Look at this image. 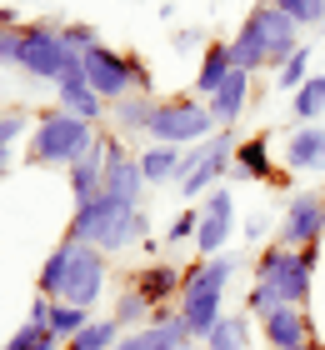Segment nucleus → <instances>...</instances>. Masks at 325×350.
I'll use <instances>...</instances> for the list:
<instances>
[{"mask_svg": "<svg viewBox=\"0 0 325 350\" xmlns=\"http://www.w3.org/2000/svg\"><path fill=\"white\" fill-rule=\"evenodd\" d=\"M320 30H325V25H320Z\"/></svg>", "mask_w": 325, "mask_h": 350, "instance_id": "c03bdc74", "label": "nucleus"}, {"mask_svg": "<svg viewBox=\"0 0 325 350\" xmlns=\"http://www.w3.org/2000/svg\"><path fill=\"white\" fill-rule=\"evenodd\" d=\"M95 125L90 120H80V116H70V110H45V116L30 125V161L36 165H70V161H80L90 146H95Z\"/></svg>", "mask_w": 325, "mask_h": 350, "instance_id": "20e7f679", "label": "nucleus"}, {"mask_svg": "<svg viewBox=\"0 0 325 350\" xmlns=\"http://www.w3.org/2000/svg\"><path fill=\"white\" fill-rule=\"evenodd\" d=\"M0 350H60V340H55L45 325H36V321H30V325H21V330H15V336H10L5 345H0Z\"/></svg>", "mask_w": 325, "mask_h": 350, "instance_id": "72a5a7b5", "label": "nucleus"}, {"mask_svg": "<svg viewBox=\"0 0 325 350\" xmlns=\"http://www.w3.org/2000/svg\"><path fill=\"white\" fill-rule=\"evenodd\" d=\"M250 345V325L246 315H220L216 330L205 336V350H246Z\"/></svg>", "mask_w": 325, "mask_h": 350, "instance_id": "cd10ccee", "label": "nucleus"}, {"mask_svg": "<svg viewBox=\"0 0 325 350\" xmlns=\"http://www.w3.org/2000/svg\"><path fill=\"white\" fill-rule=\"evenodd\" d=\"M195 230H200V205H190V211H181L170 220V245L175 241H195Z\"/></svg>", "mask_w": 325, "mask_h": 350, "instance_id": "c9c22d12", "label": "nucleus"}, {"mask_svg": "<svg viewBox=\"0 0 325 350\" xmlns=\"http://www.w3.org/2000/svg\"><path fill=\"white\" fill-rule=\"evenodd\" d=\"M101 295H105V256L95 245H75L70 270H65V285H60V300H65V306L90 310Z\"/></svg>", "mask_w": 325, "mask_h": 350, "instance_id": "9d476101", "label": "nucleus"}, {"mask_svg": "<svg viewBox=\"0 0 325 350\" xmlns=\"http://www.w3.org/2000/svg\"><path fill=\"white\" fill-rule=\"evenodd\" d=\"M260 336H265L270 350H296L311 336V315H305V306H275L270 315H260Z\"/></svg>", "mask_w": 325, "mask_h": 350, "instance_id": "2eb2a0df", "label": "nucleus"}, {"mask_svg": "<svg viewBox=\"0 0 325 350\" xmlns=\"http://www.w3.org/2000/svg\"><path fill=\"white\" fill-rule=\"evenodd\" d=\"M70 241L75 245H95L101 256L110 250H130V245H145L151 241V220L145 211H130L116 196H90V200H75V215H70Z\"/></svg>", "mask_w": 325, "mask_h": 350, "instance_id": "f03ea898", "label": "nucleus"}, {"mask_svg": "<svg viewBox=\"0 0 325 350\" xmlns=\"http://www.w3.org/2000/svg\"><path fill=\"white\" fill-rule=\"evenodd\" d=\"M246 25L260 36V45H265V66H275V70L300 51V25L290 21L285 10H275V5H255L246 15Z\"/></svg>", "mask_w": 325, "mask_h": 350, "instance_id": "9b49d317", "label": "nucleus"}, {"mask_svg": "<svg viewBox=\"0 0 325 350\" xmlns=\"http://www.w3.org/2000/svg\"><path fill=\"white\" fill-rule=\"evenodd\" d=\"M235 230V196L225 185H216L210 196L200 200V230H195V250L210 260V256H225V241Z\"/></svg>", "mask_w": 325, "mask_h": 350, "instance_id": "f8f14e48", "label": "nucleus"}, {"mask_svg": "<svg viewBox=\"0 0 325 350\" xmlns=\"http://www.w3.org/2000/svg\"><path fill=\"white\" fill-rule=\"evenodd\" d=\"M181 350H190V345H181Z\"/></svg>", "mask_w": 325, "mask_h": 350, "instance_id": "37998d69", "label": "nucleus"}, {"mask_svg": "<svg viewBox=\"0 0 325 350\" xmlns=\"http://www.w3.org/2000/svg\"><path fill=\"white\" fill-rule=\"evenodd\" d=\"M25 125H30V120L21 116V110H10V116H0V150H10L15 140L25 135Z\"/></svg>", "mask_w": 325, "mask_h": 350, "instance_id": "e433bc0d", "label": "nucleus"}, {"mask_svg": "<svg viewBox=\"0 0 325 350\" xmlns=\"http://www.w3.org/2000/svg\"><path fill=\"white\" fill-rule=\"evenodd\" d=\"M220 125L210 116V105L200 95H170V100L155 105V125H151V146H175V150H190V146H205Z\"/></svg>", "mask_w": 325, "mask_h": 350, "instance_id": "39448f33", "label": "nucleus"}, {"mask_svg": "<svg viewBox=\"0 0 325 350\" xmlns=\"http://www.w3.org/2000/svg\"><path fill=\"white\" fill-rule=\"evenodd\" d=\"M195 336L185 330V321H181V310H155V321L151 325H140V330H125L120 336V345L116 350H181V345H190Z\"/></svg>", "mask_w": 325, "mask_h": 350, "instance_id": "4468645a", "label": "nucleus"}, {"mask_svg": "<svg viewBox=\"0 0 325 350\" xmlns=\"http://www.w3.org/2000/svg\"><path fill=\"white\" fill-rule=\"evenodd\" d=\"M10 175V150H0V180Z\"/></svg>", "mask_w": 325, "mask_h": 350, "instance_id": "a19ab883", "label": "nucleus"}, {"mask_svg": "<svg viewBox=\"0 0 325 350\" xmlns=\"http://www.w3.org/2000/svg\"><path fill=\"white\" fill-rule=\"evenodd\" d=\"M140 170H145V185H181L190 165H185V150L151 146V150H140Z\"/></svg>", "mask_w": 325, "mask_h": 350, "instance_id": "4be33fe9", "label": "nucleus"}, {"mask_svg": "<svg viewBox=\"0 0 325 350\" xmlns=\"http://www.w3.org/2000/svg\"><path fill=\"white\" fill-rule=\"evenodd\" d=\"M240 270L235 256H210L200 260L195 270H185V285H181V321L195 340H205L210 330H216L220 321V295H225V285H231V275Z\"/></svg>", "mask_w": 325, "mask_h": 350, "instance_id": "7ed1b4c3", "label": "nucleus"}, {"mask_svg": "<svg viewBox=\"0 0 325 350\" xmlns=\"http://www.w3.org/2000/svg\"><path fill=\"white\" fill-rule=\"evenodd\" d=\"M320 250H290V245H265L255 260V285L246 295L250 315H270L275 306H305L311 300V275H315Z\"/></svg>", "mask_w": 325, "mask_h": 350, "instance_id": "f257e3e1", "label": "nucleus"}, {"mask_svg": "<svg viewBox=\"0 0 325 350\" xmlns=\"http://www.w3.org/2000/svg\"><path fill=\"white\" fill-rule=\"evenodd\" d=\"M250 81H255V75H246V70H231V81H225V85H220V90L205 100L220 131H231V125L240 120V110L250 105Z\"/></svg>", "mask_w": 325, "mask_h": 350, "instance_id": "a211bd4d", "label": "nucleus"}, {"mask_svg": "<svg viewBox=\"0 0 325 350\" xmlns=\"http://www.w3.org/2000/svg\"><path fill=\"white\" fill-rule=\"evenodd\" d=\"M70 51H65L60 40V25L51 21H36V25H21V36H15V66L25 75H36V81H65V70H70Z\"/></svg>", "mask_w": 325, "mask_h": 350, "instance_id": "0eeeda50", "label": "nucleus"}, {"mask_svg": "<svg viewBox=\"0 0 325 350\" xmlns=\"http://www.w3.org/2000/svg\"><path fill=\"white\" fill-rule=\"evenodd\" d=\"M120 336H125V325H120V321H90L75 340H65L60 350H116Z\"/></svg>", "mask_w": 325, "mask_h": 350, "instance_id": "a878e982", "label": "nucleus"}, {"mask_svg": "<svg viewBox=\"0 0 325 350\" xmlns=\"http://www.w3.org/2000/svg\"><path fill=\"white\" fill-rule=\"evenodd\" d=\"M296 350H325V345H320V340H305V345H296Z\"/></svg>", "mask_w": 325, "mask_h": 350, "instance_id": "79ce46f5", "label": "nucleus"}, {"mask_svg": "<svg viewBox=\"0 0 325 350\" xmlns=\"http://www.w3.org/2000/svg\"><path fill=\"white\" fill-rule=\"evenodd\" d=\"M320 235H325V196H320V190L290 196L285 215H281V245L311 250V245H320Z\"/></svg>", "mask_w": 325, "mask_h": 350, "instance_id": "1a4fd4ad", "label": "nucleus"}, {"mask_svg": "<svg viewBox=\"0 0 325 350\" xmlns=\"http://www.w3.org/2000/svg\"><path fill=\"white\" fill-rule=\"evenodd\" d=\"M231 60H235V70H246V75L265 70V45H260V36L250 25H240V36L231 40Z\"/></svg>", "mask_w": 325, "mask_h": 350, "instance_id": "c756f323", "label": "nucleus"}, {"mask_svg": "<svg viewBox=\"0 0 325 350\" xmlns=\"http://www.w3.org/2000/svg\"><path fill=\"white\" fill-rule=\"evenodd\" d=\"M86 325H90V310L65 306V300H55V306H51V321H45V330H51V336H55L60 345H65V340H75Z\"/></svg>", "mask_w": 325, "mask_h": 350, "instance_id": "c85d7f7f", "label": "nucleus"}, {"mask_svg": "<svg viewBox=\"0 0 325 350\" xmlns=\"http://www.w3.org/2000/svg\"><path fill=\"white\" fill-rule=\"evenodd\" d=\"M70 256H75V241H70V235H65V245H55L51 256H45L40 280H36V291H40L45 300H60V285H65V270H70Z\"/></svg>", "mask_w": 325, "mask_h": 350, "instance_id": "393cba45", "label": "nucleus"}, {"mask_svg": "<svg viewBox=\"0 0 325 350\" xmlns=\"http://www.w3.org/2000/svg\"><path fill=\"white\" fill-rule=\"evenodd\" d=\"M151 310H155V306H151L140 291H125V295L116 300V315H110V321H120L125 330H140V321H155Z\"/></svg>", "mask_w": 325, "mask_h": 350, "instance_id": "7c9ffc66", "label": "nucleus"}, {"mask_svg": "<svg viewBox=\"0 0 325 350\" xmlns=\"http://www.w3.org/2000/svg\"><path fill=\"white\" fill-rule=\"evenodd\" d=\"M55 105H60V110H70V116H80V120H90V125H101V120H105V110H110L101 95L86 85V75H65V81L55 85Z\"/></svg>", "mask_w": 325, "mask_h": 350, "instance_id": "6ab92c4d", "label": "nucleus"}, {"mask_svg": "<svg viewBox=\"0 0 325 350\" xmlns=\"http://www.w3.org/2000/svg\"><path fill=\"white\" fill-rule=\"evenodd\" d=\"M200 45V30H175V51H195Z\"/></svg>", "mask_w": 325, "mask_h": 350, "instance_id": "58836bf2", "label": "nucleus"}, {"mask_svg": "<svg viewBox=\"0 0 325 350\" xmlns=\"http://www.w3.org/2000/svg\"><path fill=\"white\" fill-rule=\"evenodd\" d=\"M80 60H86V85L101 95L105 105L125 100V95H151V70H145V60H135V55L95 45V51H86Z\"/></svg>", "mask_w": 325, "mask_h": 350, "instance_id": "423d86ee", "label": "nucleus"}, {"mask_svg": "<svg viewBox=\"0 0 325 350\" xmlns=\"http://www.w3.org/2000/svg\"><path fill=\"white\" fill-rule=\"evenodd\" d=\"M305 81H311V51H305V45H300V51H296V55H290L285 66H281V75H275V90L296 95V90H300Z\"/></svg>", "mask_w": 325, "mask_h": 350, "instance_id": "2f4dec72", "label": "nucleus"}, {"mask_svg": "<svg viewBox=\"0 0 325 350\" xmlns=\"http://www.w3.org/2000/svg\"><path fill=\"white\" fill-rule=\"evenodd\" d=\"M60 40H65V51L70 55H86V51H95L101 45V36H95V25H60Z\"/></svg>", "mask_w": 325, "mask_h": 350, "instance_id": "f704fd0d", "label": "nucleus"}, {"mask_svg": "<svg viewBox=\"0 0 325 350\" xmlns=\"http://www.w3.org/2000/svg\"><path fill=\"white\" fill-rule=\"evenodd\" d=\"M285 165L290 170H320L325 165V125H296V131H290Z\"/></svg>", "mask_w": 325, "mask_h": 350, "instance_id": "aec40b11", "label": "nucleus"}, {"mask_svg": "<svg viewBox=\"0 0 325 350\" xmlns=\"http://www.w3.org/2000/svg\"><path fill=\"white\" fill-rule=\"evenodd\" d=\"M105 165H110V146H105V135H95V146L80 155V161L65 165V175H70V190H75V200H90V196H101V185H105Z\"/></svg>", "mask_w": 325, "mask_h": 350, "instance_id": "dca6fc26", "label": "nucleus"}, {"mask_svg": "<svg viewBox=\"0 0 325 350\" xmlns=\"http://www.w3.org/2000/svg\"><path fill=\"white\" fill-rule=\"evenodd\" d=\"M235 180H275V165H270V135L260 131L255 140H240L235 146V161H231Z\"/></svg>", "mask_w": 325, "mask_h": 350, "instance_id": "412c9836", "label": "nucleus"}, {"mask_svg": "<svg viewBox=\"0 0 325 350\" xmlns=\"http://www.w3.org/2000/svg\"><path fill=\"white\" fill-rule=\"evenodd\" d=\"M260 235H265V220H260V215H255V220H250V226H246V241L255 245V241H260Z\"/></svg>", "mask_w": 325, "mask_h": 350, "instance_id": "ea45409f", "label": "nucleus"}, {"mask_svg": "<svg viewBox=\"0 0 325 350\" xmlns=\"http://www.w3.org/2000/svg\"><path fill=\"white\" fill-rule=\"evenodd\" d=\"M231 70H235V60H231V40H216V45H205V55H200V70H195V95L200 100H210L225 81H231Z\"/></svg>", "mask_w": 325, "mask_h": 350, "instance_id": "b1692460", "label": "nucleus"}, {"mask_svg": "<svg viewBox=\"0 0 325 350\" xmlns=\"http://www.w3.org/2000/svg\"><path fill=\"white\" fill-rule=\"evenodd\" d=\"M155 95H125V100L110 105V120H116L120 135H145L151 140V125H155Z\"/></svg>", "mask_w": 325, "mask_h": 350, "instance_id": "5701e85b", "label": "nucleus"}, {"mask_svg": "<svg viewBox=\"0 0 325 350\" xmlns=\"http://www.w3.org/2000/svg\"><path fill=\"white\" fill-rule=\"evenodd\" d=\"M110 146V165H105V196H116L120 205H130V211H140V190H145V170H140V155H130L116 135H105Z\"/></svg>", "mask_w": 325, "mask_h": 350, "instance_id": "ddd939ff", "label": "nucleus"}, {"mask_svg": "<svg viewBox=\"0 0 325 350\" xmlns=\"http://www.w3.org/2000/svg\"><path fill=\"white\" fill-rule=\"evenodd\" d=\"M181 285H185V270H181V265H170V260H151L135 280H130V291H140L145 300H151V306H166V300L181 295Z\"/></svg>", "mask_w": 325, "mask_h": 350, "instance_id": "f3484780", "label": "nucleus"}, {"mask_svg": "<svg viewBox=\"0 0 325 350\" xmlns=\"http://www.w3.org/2000/svg\"><path fill=\"white\" fill-rule=\"evenodd\" d=\"M231 161H235V135L231 131H216L205 146H190L185 150V180H181V196L190 200H205L210 190L220 185V175H231Z\"/></svg>", "mask_w": 325, "mask_h": 350, "instance_id": "6e6552de", "label": "nucleus"}, {"mask_svg": "<svg viewBox=\"0 0 325 350\" xmlns=\"http://www.w3.org/2000/svg\"><path fill=\"white\" fill-rule=\"evenodd\" d=\"M15 36H21V30H10L0 21V66H15Z\"/></svg>", "mask_w": 325, "mask_h": 350, "instance_id": "4c0bfd02", "label": "nucleus"}, {"mask_svg": "<svg viewBox=\"0 0 325 350\" xmlns=\"http://www.w3.org/2000/svg\"><path fill=\"white\" fill-rule=\"evenodd\" d=\"M265 5L285 10L300 30H305V25H325V0H265Z\"/></svg>", "mask_w": 325, "mask_h": 350, "instance_id": "473e14b6", "label": "nucleus"}, {"mask_svg": "<svg viewBox=\"0 0 325 350\" xmlns=\"http://www.w3.org/2000/svg\"><path fill=\"white\" fill-rule=\"evenodd\" d=\"M290 110H296L300 125H315V120L325 116V75H311V81L290 95Z\"/></svg>", "mask_w": 325, "mask_h": 350, "instance_id": "bb28decb", "label": "nucleus"}]
</instances>
